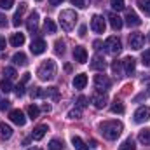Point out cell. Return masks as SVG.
<instances>
[{"label":"cell","mask_w":150,"mask_h":150,"mask_svg":"<svg viewBox=\"0 0 150 150\" xmlns=\"http://www.w3.org/2000/svg\"><path fill=\"white\" fill-rule=\"evenodd\" d=\"M149 119H150V107H140L134 112V122H138V124L147 122Z\"/></svg>","instance_id":"obj_10"},{"label":"cell","mask_w":150,"mask_h":150,"mask_svg":"<svg viewBox=\"0 0 150 150\" xmlns=\"http://www.w3.org/2000/svg\"><path fill=\"white\" fill-rule=\"evenodd\" d=\"M122 129H124V126L120 120H105L100 124V131L107 140H117L120 136Z\"/></svg>","instance_id":"obj_1"},{"label":"cell","mask_w":150,"mask_h":150,"mask_svg":"<svg viewBox=\"0 0 150 150\" xmlns=\"http://www.w3.org/2000/svg\"><path fill=\"white\" fill-rule=\"evenodd\" d=\"M91 68H93V70H100V72H103V70H105V59H103L101 56L96 54V56L93 58V61H91Z\"/></svg>","instance_id":"obj_21"},{"label":"cell","mask_w":150,"mask_h":150,"mask_svg":"<svg viewBox=\"0 0 150 150\" xmlns=\"http://www.w3.org/2000/svg\"><path fill=\"white\" fill-rule=\"evenodd\" d=\"M59 25H61V28L65 30V32H72L75 28V25H77V19H79V16H77V12L72 11V9H67V11H61V14H59Z\"/></svg>","instance_id":"obj_3"},{"label":"cell","mask_w":150,"mask_h":150,"mask_svg":"<svg viewBox=\"0 0 150 150\" xmlns=\"http://www.w3.org/2000/svg\"><path fill=\"white\" fill-rule=\"evenodd\" d=\"M11 136H12V127H11L9 124L2 122V124H0V138H4V140H9Z\"/></svg>","instance_id":"obj_22"},{"label":"cell","mask_w":150,"mask_h":150,"mask_svg":"<svg viewBox=\"0 0 150 150\" xmlns=\"http://www.w3.org/2000/svg\"><path fill=\"white\" fill-rule=\"evenodd\" d=\"M26 7H28V5H26L25 2H21V4H19V7H18L16 14H14V18H12V25H14V26H19V25H21V18H23V12L26 11Z\"/></svg>","instance_id":"obj_16"},{"label":"cell","mask_w":150,"mask_h":150,"mask_svg":"<svg viewBox=\"0 0 150 150\" xmlns=\"http://www.w3.org/2000/svg\"><path fill=\"white\" fill-rule=\"evenodd\" d=\"M105 28H107V25H105L103 16L94 14L93 19H91V30H93L94 33H105Z\"/></svg>","instance_id":"obj_6"},{"label":"cell","mask_w":150,"mask_h":150,"mask_svg":"<svg viewBox=\"0 0 150 150\" xmlns=\"http://www.w3.org/2000/svg\"><path fill=\"white\" fill-rule=\"evenodd\" d=\"M142 63H143L145 67H149V68H150V49H147V51L142 54Z\"/></svg>","instance_id":"obj_38"},{"label":"cell","mask_w":150,"mask_h":150,"mask_svg":"<svg viewBox=\"0 0 150 150\" xmlns=\"http://www.w3.org/2000/svg\"><path fill=\"white\" fill-rule=\"evenodd\" d=\"M14 5V0H0V9H11Z\"/></svg>","instance_id":"obj_39"},{"label":"cell","mask_w":150,"mask_h":150,"mask_svg":"<svg viewBox=\"0 0 150 150\" xmlns=\"http://www.w3.org/2000/svg\"><path fill=\"white\" fill-rule=\"evenodd\" d=\"M61 2H63V0H49V4H51V5H59Z\"/></svg>","instance_id":"obj_50"},{"label":"cell","mask_w":150,"mask_h":150,"mask_svg":"<svg viewBox=\"0 0 150 150\" xmlns=\"http://www.w3.org/2000/svg\"><path fill=\"white\" fill-rule=\"evenodd\" d=\"M79 35H80V37H84V35H86V26H84V25L79 28Z\"/></svg>","instance_id":"obj_46"},{"label":"cell","mask_w":150,"mask_h":150,"mask_svg":"<svg viewBox=\"0 0 150 150\" xmlns=\"http://www.w3.org/2000/svg\"><path fill=\"white\" fill-rule=\"evenodd\" d=\"M91 101H93V105H94L96 108H103V107L107 105V94H105L103 91H96V93H93Z\"/></svg>","instance_id":"obj_9"},{"label":"cell","mask_w":150,"mask_h":150,"mask_svg":"<svg viewBox=\"0 0 150 150\" xmlns=\"http://www.w3.org/2000/svg\"><path fill=\"white\" fill-rule=\"evenodd\" d=\"M9 119H11V122H14L16 126H25V124H26V117H25V113L21 112V110H11Z\"/></svg>","instance_id":"obj_12"},{"label":"cell","mask_w":150,"mask_h":150,"mask_svg":"<svg viewBox=\"0 0 150 150\" xmlns=\"http://www.w3.org/2000/svg\"><path fill=\"white\" fill-rule=\"evenodd\" d=\"M63 142L61 140H58V138H52L51 142H49V150H63Z\"/></svg>","instance_id":"obj_30"},{"label":"cell","mask_w":150,"mask_h":150,"mask_svg":"<svg viewBox=\"0 0 150 150\" xmlns=\"http://www.w3.org/2000/svg\"><path fill=\"white\" fill-rule=\"evenodd\" d=\"M37 75L40 80H52L56 77V63L52 59H45L38 65Z\"/></svg>","instance_id":"obj_2"},{"label":"cell","mask_w":150,"mask_h":150,"mask_svg":"<svg viewBox=\"0 0 150 150\" xmlns=\"http://www.w3.org/2000/svg\"><path fill=\"white\" fill-rule=\"evenodd\" d=\"M7 26V18L4 14H0V28H5Z\"/></svg>","instance_id":"obj_45"},{"label":"cell","mask_w":150,"mask_h":150,"mask_svg":"<svg viewBox=\"0 0 150 150\" xmlns=\"http://www.w3.org/2000/svg\"><path fill=\"white\" fill-rule=\"evenodd\" d=\"M112 112L113 113H124V105H122L120 101L115 100V101L112 103Z\"/></svg>","instance_id":"obj_35"},{"label":"cell","mask_w":150,"mask_h":150,"mask_svg":"<svg viewBox=\"0 0 150 150\" xmlns=\"http://www.w3.org/2000/svg\"><path fill=\"white\" fill-rule=\"evenodd\" d=\"M12 61H14V65L25 67V65L28 63V58H26V54H25V52H16V54L12 56Z\"/></svg>","instance_id":"obj_23"},{"label":"cell","mask_w":150,"mask_h":150,"mask_svg":"<svg viewBox=\"0 0 150 150\" xmlns=\"http://www.w3.org/2000/svg\"><path fill=\"white\" fill-rule=\"evenodd\" d=\"M9 107H11V101H9V100H5V98L0 100V110H7Z\"/></svg>","instance_id":"obj_42"},{"label":"cell","mask_w":150,"mask_h":150,"mask_svg":"<svg viewBox=\"0 0 150 150\" xmlns=\"http://www.w3.org/2000/svg\"><path fill=\"white\" fill-rule=\"evenodd\" d=\"M44 30H45L47 33H56V25H54V21H52V19H45Z\"/></svg>","instance_id":"obj_32"},{"label":"cell","mask_w":150,"mask_h":150,"mask_svg":"<svg viewBox=\"0 0 150 150\" xmlns=\"http://www.w3.org/2000/svg\"><path fill=\"white\" fill-rule=\"evenodd\" d=\"M54 52H56V54H63V52H65V44H63L61 40H56V44H54Z\"/></svg>","instance_id":"obj_37"},{"label":"cell","mask_w":150,"mask_h":150,"mask_svg":"<svg viewBox=\"0 0 150 150\" xmlns=\"http://www.w3.org/2000/svg\"><path fill=\"white\" fill-rule=\"evenodd\" d=\"M37 2H42V0H37Z\"/></svg>","instance_id":"obj_54"},{"label":"cell","mask_w":150,"mask_h":150,"mask_svg":"<svg viewBox=\"0 0 150 150\" xmlns=\"http://www.w3.org/2000/svg\"><path fill=\"white\" fill-rule=\"evenodd\" d=\"M0 89H2V93H11V91H12V84H11V80H9V79L0 80Z\"/></svg>","instance_id":"obj_33"},{"label":"cell","mask_w":150,"mask_h":150,"mask_svg":"<svg viewBox=\"0 0 150 150\" xmlns=\"http://www.w3.org/2000/svg\"><path fill=\"white\" fill-rule=\"evenodd\" d=\"M122 67H124V74H127V75L134 74V70H136V59L131 58V56H127V58H124Z\"/></svg>","instance_id":"obj_14"},{"label":"cell","mask_w":150,"mask_h":150,"mask_svg":"<svg viewBox=\"0 0 150 150\" xmlns=\"http://www.w3.org/2000/svg\"><path fill=\"white\" fill-rule=\"evenodd\" d=\"M87 86V75L86 74H79L74 77V87L75 89H84Z\"/></svg>","instance_id":"obj_20"},{"label":"cell","mask_w":150,"mask_h":150,"mask_svg":"<svg viewBox=\"0 0 150 150\" xmlns=\"http://www.w3.org/2000/svg\"><path fill=\"white\" fill-rule=\"evenodd\" d=\"M110 86H112V82H110V79L107 75L103 74L94 75V87L98 91H107V89H110Z\"/></svg>","instance_id":"obj_7"},{"label":"cell","mask_w":150,"mask_h":150,"mask_svg":"<svg viewBox=\"0 0 150 150\" xmlns=\"http://www.w3.org/2000/svg\"><path fill=\"white\" fill-rule=\"evenodd\" d=\"M72 145H74L77 150H89V145H87L82 138H79V136H74V138H72Z\"/></svg>","instance_id":"obj_24"},{"label":"cell","mask_w":150,"mask_h":150,"mask_svg":"<svg viewBox=\"0 0 150 150\" xmlns=\"http://www.w3.org/2000/svg\"><path fill=\"white\" fill-rule=\"evenodd\" d=\"M49 131V127L45 126V124H40V126H37L33 131H32V138L35 140V142H38V140H42L44 138V134Z\"/></svg>","instance_id":"obj_17"},{"label":"cell","mask_w":150,"mask_h":150,"mask_svg":"<svg viewBox=\"0 0 150 150\" xmlns=\"http://www.w3.org/2000/svg\"><path fill=\"white\" fill-rule=\"evenodd\" d=\"M45 49H47V44H45V40H44V38H35V40L32 42V45H30V51H32L35 56L42 54Z\"/></svg>","instance_id":"obj_11"},{"label":"cell","mask_w":150,"mask_h":150,"mask_svg":"<svg viewBox=\"0 0 150 150\" xmlns=\"http://www.w3.org/2000/svg\"><path fill=\"white\" fill-rule=\"evenodd\" d=\"M110 5H112L113 11H122L126 5H124V0H110Z\"/></svg>","instance_id":"obj_36"},{"label":"cell","mask_w":150,"mask_h":150,"mask_svg":"<svg viewBox=\"0 0 150 150\" xmlns=\"http://www.w3.org/2000/svg\"><path fill=\"white\" fill-rule=\"evenodd\" d=\"M126 23H127L129 26H140V25H142V19H140V16H138L136 12L129 11V12L126 14Z\"/></svg>","instance_id":"obj_18"},{"label":"cell","mask_w":150,"mask_h":150,"mask_svg":"<svg viewBox=\"0 0 150 150\" xmlns=\"http://www.w3.org/2000/svg\"><path fill=\"white\" fill-rule=\"evenodd\" d=\"M86 101H87V98H86V96H79V100H77V108H80V110H82V108H86V105H87Z\"/></svg>","instance_id":"obj_40"},{"label":"cell","mask_w":150,"mask_h":150,"mask_svg":"<svg viewBox=\"0 0 150 150\" xmlns=\"http://www.w3.org/2000/svg\"><path fill=\"white\" fill-rule=\"evenodd\" d=\"M28 80H30V74H25V75H23V80H21V84H26Z\"/></svg>","instance_id":"obj_48"},{"label":"cell","mask_w":150,"mask_h":150,"mask_svg":"<svg viewBox=\"0 0 150 150\" xmlns=\"http://www.w3.org/2000/svg\"><path fill=\"white\" fill-rule=\"evenodd\" d=\"M32 96H33V98H52V100H58V98H59L56 87H47V89L35 87V89L32 91Z\"/></svg>","instance_id":"obj_4"},{"label":"cell","mask_w":150,"mask_h":150,"mask_svg":"<svg viewBox=\"0 0 150 150\" xmlns=\"http://www.w3.org/2000/svg\"><path fill=\"white\" fill-rule=\"evenodd\" d=\"M108 21H110V26H112L115 32H117V30H120V28H122V25H124V23H122V18H119L115 12H110V14H108Z\"/></svg>","instance_id":"obj_19"},{"label":"cell","mask_w":150,"mask_h":150,"mask_svg":"<svg viewBox=\"0 0 150 150\" xmlns=\"http://www.w3.org/2000/svg\"><path fill=\"white\" fill-rule=\"evenodd\" d=\"M26 28H28V32H37V28H38V12H35V11H33V12L28 16Z\"/></svg>","instance_id":"obj_15"},{"label":"cell","mask_w":150,"mask_h":150,"mask_svg":"<svg viewBox=\"0 0 150 150\" xmlns=\"http://www.w3.org/2000/svg\"><path fill=\"white\" fill-rule=\"evenodd\" d=\"M80 115H82V110L80 108H74V110H70V113H68L70 119H80Z\"/></svg>","instance_id":"obj_41"},{"label":"cell","mask_w":150,"mask_h":150,"mask_svg":"<svg viewBox=\"0 0 150 150\" xmlns=\"http://www.w3.org/2000/svg\"><path fill=\"white\" fill-rule=\"evenodd\" d=\"M74 59L77 63H86L87 61V51H86V47H82V45H77L74 49Z\"/></svg>","instance_id":"obj_13"},{"label":"cell","mask_w":150,"mask_h":150,"mask_svg":"<svg viewBox=\"0 0 150 150\" xmlns=\"http://www.w3.org/2000/svg\"><path fill=\"white\" fill-rule=\"evenodd\" d=\"M119 150H136V145H134V140L133 138H127L120 147H119Z\"/></svg>","instance_id":"obj_31"},{"label":"cell","mask_w":150,"mask_h":150,"mask_svg":"<svg viewBox=\"0 0 150 150\" xmlns=\"http://www.w3.org/2000/svg\"><path fill=\"white\" fill-rule=\"evenodd\" d=\"M42 110H44V112H51V107H49V105H47V103H45V105H44V107H42Z\"/></svg>","instance_id":"obj_51"},{"label":"cell","mask_w":150,"mask_h":150,"mask_svg":"<svg viewBox=\"0 0 150 150\" xmlns=\"http://www.w3.org/2000/svg\"><path fill=\"white\" fill-rule=\"evenodd\" d=\"M4 75H5V79L12 80V79H14L18 74H16V70H14L12 67H5V68H4Z\"/></svg>","instance_id":"obj_34"},{"label":"cell","mask_w":150,"mask_h":150,"mask_svg":"<svg viewBox=\"0 0 150 150\" xmlns=\"http://www.w3.org/2000/svg\"><path fill=\"white\" fill-rule=\"evenodd\" d=\"M72 4H74L75 7H79V9H84L86 7V0H72Z\"/></svg>","instance_id":"obj_44"},{"label":"cell","mask_w":150,"mask_h":150,"mask_svg":"<svg viewBox=\"0 0 150 150\" xmlns=\"http://www.w3.org/2000/svg\"><path fill=\"white\" fill-rule=\"evenodd\" d=\"M11 44H12L14 47H21V45L25 44V35H23V33H14V35L11 37Z\"/></svg>","instance_id":"obj_25"},{"label":"cell","mask_w":150,"mask_h":150,"mask_svg":"<svg viewBox=\"0 0 150 150\" xmlns=\"http://www.w3.org/2000/svg\"><path fill=\"white\" fill-rule=\"evenodd\" d=\"M143 44H145V37H143V33L134 32V33H131V35H129V47H131V49L138 51V49H142V47H143Z\"/></svg>","instance_id":"obj_8"},{"label":"cell","mask_w":150,"mask_h":150,"mask_svg":"<svg viewBox=\"0 0 150 150\" xmlns=\"http://www.w3.org/2000/svg\"><path fill=\"white\" fill-rule=\"evenodd\" d=\"M112 74L117 77V79H120L122 77V61H113L112 63Z\"/></svg>","instance_id":"obj_27"},{"label":"cell","mask_w":150,"mask_h":150,"mask_svg":"<svg viewBox=\"0 0 150 150\" xmlns=\"http://www.w3.org/2000/svg\"><path fill=\"white\" fill-rule=\"evenodd\" d=\"M93 45H94V49H101V45H103V44H101L100 40H94V44H93Z\"/></svg>","instance_id":"obj_49"},{"label":"cell","mask_w":150,"mask_h":150,"mask_svg":"<svg viewBox=\"0 0 150 150\" xmlns=\"http://www.w3.org/2000/svg\"><path fill=\"white\" fill-rule=\"evenodd\" d=\"M30 150H40V149H37V147H35V149H30Z\"/></svg>","instance_id":"obj_52"},{"label":"cell","mask_w":150,"mask_h":150,"mask_svg":"<svg viewBox=\"0 0 150 150\" xmlns=\"http://www.w3.org/2000/svg\"><path fill=\"white\" fill-rule=\"evenodd\" d=\"M149 96H150V86H149Z\"/></svg>","instance_id":"obj_53"},{"label":"cell","mask_w":150,"mask_h":150,"mask_svg":"<svg viewBox=\"0 0 150 150\" xmlns=\"http://www.w3.org/2000/svg\"><path fill=\"white\" fill-rule=\"evenodd\" d=\"M138 7L145 16H150V0H138Z\"/></svg>","instance_id":"obj_28"},{"label":"cell","mask_w":150,"mask_h":150,"mask_svg":"<svg viewBox=\"0 0 150 150\" xmlns=\"http://www.w3.org/2000/svg\"><path fill=\"white\" fill-rule=\"evenodd\" d=\"M26 112H28V117L30 119H37L38 115H40V108H38L37 105H28Z\"/></svg>","instance_id":"obj_29"},{"label":"cell","mask_w":150,"mask_h":150,"mask_svg":"<svg viewBox=\"0 0 150 150\" xmlns=\"http://www.w3.org/2000/svg\"><path fill=\"white\" fill-rule=\"evenodd\" d=\"M16 94L18 96H23L25 94V84H18L16 86Z\"/></svg>","instance_id":"obj_43"},{"label":"cell","mask_w":150,"mask_h":150,"mask_svg":"<svg viewBox=\"0 0 150 150\" xmlns=\"http://www.w3.org/2000/svg\"><path fill=\"white\" fill-rule=\"evenodd\" d=\"M5 49V38L0 37V51H4Z\"/></svg>","instance_id":"obj_47"},{"label":"cell","mask_w":150,"mask_h":150,"mask_svg":"<svg viewBox=\"0 0 150 150\" xmlns=\"http://www.w3.org/2000/svg\"><path fill=\"white\" fill-rule=\"evenodd\" d=\"M138 140H140V143H143V145H150V129H143V131H140Z\"/></svg>","instance_id":"obj_26"},{"label":"cell","mask_w":150,"mask_h":150,"mask_svg":"<svg viewBox=\"0 0 150 150\" xmlns=\"http://www.w3.org/2000/svg\"><path fill=\"white\" fill-rule=\"evenodd\" d=\"M103 47H105L107 52H110V54H119V52L122 51V44H120V40L115 37V35H112V37L107 38Z\"/></svg>","instance_id":"obj_5"}]
</instances>
